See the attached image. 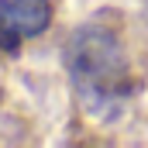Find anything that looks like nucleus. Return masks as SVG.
Wrapping results in <instances>:
<instances>
[{"label": "nucleus", "instance_id": "nucleus-1", "mask_svg": "<svg viewBox=\"0 0 148 148\" xmlns=\"http://www.w3.org/2000/svg\"><path fill=\"white\" fill-rule=\"evenodd\" d=\"M66 73L83 107L107 121L121 110L134 90V76L127 66V55L110 28L103 24H83L66 41Z\"/></svg>", "mask_w": 148, "mask_h": 148}, {"label": "nucleus", "instance_id": "nucleus-2", "mask_svg": "<svg viewBox=\"0 0 148 148\" xmlns=\"http://www.w3.org/2000/svg\"><path fill=\"white\" fill-rule=\"evenodd\" d=\"M52 21L48 0H0V52H17L24 38H38Z\"/></svg>", "mask_w": 148, "mask_h": 148}]
</instances>
